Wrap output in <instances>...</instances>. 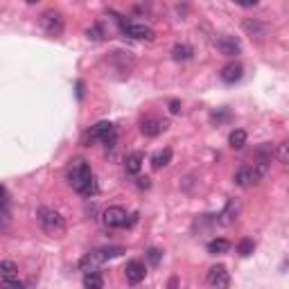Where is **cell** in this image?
I'll list each match as a JSON object with an SVG mask.
<instances>
[{
	"label": "cell",
	"mask_w": 289,
	"mask_h": 289,
	"mask_svg": "<svg viewBox=\"0 0 289 289\" xmlns=\"http://www.w3.org/2000/svg\"><path fill=\"white\" fill-rule=\"evenodd\" d=\"M66 176H68V183L72 185V190H77L79 195L84 197H93L97 192V181L93 176V170L86 161L82 158H75V161L68 165L66 170Z\"/></svg>",
	"instance_id": "obj_1"
},
{
	"label": "cell",
	"mask_w": 289,
	"mask_h": 289,
	"mask_svg": "<svg viewBox=\"0 0 289 289\" xmlns=\"http://www.w3.org/2000/svg\"><path fill=\"white\" fill-rule=\"evenodd\" d=\"M36 217H39L41 228H43L48 235H52V237H61V235L66 233V222H63V217L57 210H52V208H39Z\"/></svg>",
	"instance_id": "obj_2"
},
{
	"label": "cell",
	"mask_w": 289,
	"mask_h": 289,
	"mask_svg": "<svg viewBox=\"0 0 289 289\" xmlns=\"http://www.w3.org/2000/svg\"><path fill=\"white\" fill-rule=\"evenodd\" d=\"M41 25H43L48 36H59L63 32V14L57 9H48L41 14Z\"/></svg>",
	"instance_id": "obj_3"
},
{
	"label": "cell",
	"mask_w": 289,
	"mask_h": 289,
	"mask_svg": "<svg viewBox=\"0 0 289 289\" xmlns=\"http://www.w3.org/2000/svg\"><path fill=\"white\" fill-rule=\"evenodd\" d=\"M120 28H122V34L129 36V39H136V41H154L156 34L151 28L147 25H140V23H127L122 21L120 23Z\"/></svg>",
	"instance_id": "obj_4"
},
{
	"label": "cell",
	"mask_w": 289,
	"mask_h": 289,
	"mask_svg": "<svg viewBox=\"0 0 289 289\" xmlns=\"http://www.w3.org/2000/svg\"><path fill=\"white\" fill-rule=\"evenodd\" d=\"M102 222H104V226H109V228H124L129 224L127 210L120 208V206L106 208V210L102 212Z\"/></svg>",
	"instance_id": "obj_5"
},
{
	"label": "cell",
	"mask_w": 289,
	"mask_h": 289,
	"mask_svg": "<svg viewBox=\"0 0 289 289\" xmlns=\"http://www.w3.org/2000/svg\"><path fill=\"white\" fill-rule=\"evenodd\" d=\"M206 283L212 289H226L231 285V276H228V269L224 264H215V267L208 269L206 273Z\"/></svg>",
	"instance_id": "obj_6"
},
{
	"label": "cell",
	"mask_w": 289,
	"mask_h": 289,
	"mask_svg": "<svg viewBox=\"0 0 289 289\" xmlns=\"http://www.w3.org/2000/svg\"><path fill=\"white\" fill-rule=\"evenodd\" d=\"M104 262H106V256L102 251H90V253H86V256L79 260V269H82L84 273H93V271H97Z\"/></svg>",
	"instance_id": "obj_7"
},
{
	"label": "cell",
	"mask_w": 289,
	"mask_h": 289,
	"mask_svg": "<svg viewBox=\"0 0 289 289\" xmlns=\"http://www.w3.org/2000/svg\"><path fill=\"white\" fill-rule=\"evenodd\" d=\"M239 212H242V203H239V199H231L226 206H224V210L219 212V219H217V222L222 224V226H231V224L237 222Z\"/></svg>",
	"instance_id": "obj_8"
},
{
	"label": "cell",
	"mask_w": 289,
	"mask_h": 289,
	"mask_svg": "<svg viewBox=\"0 0 289 289\" xmlns=\"http://www.w3.org/2000/svg\"><path fill=\"white\" fill-rule=\"evenodd\" d=\"M167 129V122L165 120H161V117H144L143 122H140V131H143V136H147V138H156V136L161 134V131H165Z\"/></svg>",
	"instance_id": "obj_9"
},
{
	"label": "cell",
	"mask_w": 289,
	"mask_h": 289,
	"mask_svg": "<svg viewBox=\"0 0 289 289\" xmlns=\"http://www.w3.org/2000/svg\"><path fill=\"white\" fill-rule=\"evenodd\" d=\"M217 50L222 52V55L226 57H237L239 52H242V45H239V41L235 39V36H219L217 39Z\"/></svg>",
	"instance_id": "obj_10"
},
{
	"label": "cell",
	"mask_w": 289,
	"mask_h": 289,
	"mask_svg": "<svg viewBox=\"0 0 289 289\" xmlns=\"http://www.w3.org/2000/svg\"><path fill=\"white\" fill-rule=\"evenodd\" d=\"M124 273H127V283L136 287V285H140L144 280V276H147V269H144V264L140 260H131L127 264V271H124Z\"/></svg>",
	"instance_id": "obj_11"
},
{
	"label": "cell",
	"mask_w": 289,
	"mask_h": 289,
	"mask_svg": "<svg viewBox=\"0 0 289 289\" xmlns=\"http://www.w3.org/2000/svg\"><path fill=\"white\" fill-rule=\"evenodd\" d=\"M242 28H244V32L249 34L251 39L262 41L264 36H267V25L260 23L258 18H244V21H242Z\"/></svg>",
	"instance_id": "obj_12"
},
{
	"label": "cell",
	"mask_w": 289,
	"mask_h": 289,
	"mask_svg": "<svg viewBox=\"0 0 289 289\" xmlns=\"http://www.w3.org/2000/svg\"><path fill=\"white\" fill-rule=\"evenodd\" d=\"M242 72H244L242 63L231 61V63H226V66L222 68V79L226 84H235V82H239V79H242Z\"/></svg>",
	"instance_id": "obj_13"
},
{
	"label": "cell",
	"mask_w": 289,
	"mask_h": 289,
	"mask_svg": "<svg viewBox=\"0 0 289 289\" xmlns=\"http://www.w3.org/2000/svg\"><path fill=\"white\" fill-rule=\"evenodd\" d=\"M235 183L239 185V188H251L253 183H258L256 174H253V170H251V165H242L235 172Z\"/></svg>",
	"instance_id": "obj_14"
},
{
	"label": "cell",
	"mask_w": 289,
	"mask_h": 289,
	"mask_svg": "<svg viewBox=\"0 0 289 289\" xmlns=\"http://www.w3.org/2000/svg\"><path fill=\"white\" fill-rule=\"evenodd\" d=\"M143 163H144V154H143V151H134V154L127 156V163H124V167H127L129 174H138L140 170H143Z\"/></svg>",
	"instance_id": "obj_15"
},
{
	"label": "cell",
	"mask_w": 289,
	"mask_h": 289,
	"mask_svg": "<svg viewBox=\"0 0 289 289\" xmlns=\"http://www.w3.org/2000/svg\"><path fill=\"white\" fill-rule=\"evenodd\" d=\"M228 249H231V242L224 237H215L208 242V253L210 256H224V253H228Z\"/></svg>",
	"instance_id": "obj_16"
},
{
	"label": "cell",
	"mask_w": 289,
	"mask_h": 289,
	"mask_svg": "<svg viewBox=\"0 0 289 289\" xmlns=\"http://www.w3.org/2000/svg\"><path fill=\"white\" fill-rule=\"evenodd\" d=\"M172 57L176 61H188L195 57V50H192V45H185V43H178L172 48Z\"/></svg>",
	"instance_id": "obj_17"
},
{
	"label": "cell",
	"mask_w": 289,
	"mask_h": 289,
	"mask_svg": "<svg viewBox=\"0 0 289 289\" xmlns=\"http://www.w3.org/2000/svg\"><path fill=\"white\" fill-rule=\"evenodd\" d=\"M84 289H104V278L97 271L84 273Z\"/></svg>",
	"instance_id": "obj_18"
},
{
	"label": "cell",
	"mask_w": 289,
	"mask_h": 289,
	"mask_svg": "<svg viewBox=\"0 0 289 289\" xmlns=\"http://www.w3.org/2000/svg\"><path fill=\"white\" fill-rule=\"evenodd\" d=\"M228 144L233 147V149H242L246 144V131L244 129H233L231 136H228Z\"/></svg>",
	"instance_id": "obj_19"
},
{
	"label": "cell",
	"mask_w": 289,
	"mask_h": 289,
	"mask_svg": "<svg viewBox=\"0 0 289 289\" xmlns=\"http://www.w3.org/2000/svg\"><path fill=\"white\" fill-rule=\"evenodd\" d=\"M170 161H172V149H163L151 158V167L154 170H163L165 165H170Z\"/></svg>",
	"instance_id": "obj_20"
},
{
	"label": "cell",
	"mask_w": 289,
	"mask_h": 289,
	"mask_svg": "<svg viewBox=\"0 0 289 289\" xmlns=\"http://www.w3.org/2000/svg\"><path fill=\"white\" fill-rule=\"evenodd\" d=\"M16 273H18L16 262H11V260H2V262H0V280L16 278Z\"/></svg>",
	"instance_id": "obj_21"
},
{
	"label": "cell",
	"mask_w": 289,
	"mask_h": 289,
	"mask_svg": "<svg viewBox=\"0 0 289 289\" xmlns=\"http://www.w3.org/2000/svg\"><path fill=\"white\" fill-rule=\"evenodd\" d=\"M253 251H256V242H253V239H251V237L239 239V244H237V253H239V256H242V258H249Z\"/></svg>",
	"instance_id": "obj_22"
},
{
	"label": "cell",
	"mask_w": 289,
	"mask_h": 289,
	"mask_svg": "<svg viewBox=\"0 0 289 289\" xmlns=\"http://www.w3.org/2000/svg\"><path fill=\"white\" fill-rule=\"evenodd\" d=\"M276 156H278V161L283 163V165H287L289 163V143H280L278 149H276Z\"/></svg>",
	"instance_id": "obj_23"
},
{
	"label": "cell",
	"mask_w": 289,
	"mask_h": 289,
	"mask_svg": "<svg viewBox=\"0 0 289 289\" xmlns=\"http://www.w3.org/2000/svg\"><path fill=\"white\" fill-rule=\"evenodd\" d=\"M147 260H149L154 267H158V264H161V260H163V251L156 249V246H151V249L147 251Z\"/></svg>",
	"instance_id": "obj_24"
},
{
	"label": "cell",
	"mask_w": 289,
	"mask_h": 289,
	"mask_svg": "<svg viewBox=\"0 0 289 289\" xmlns=\"http://www.w3.org/2000/svg\"><path fill=\"white\" fill-rule=\"evenodd\" d=\"M0 289H25V285L16 278H7V280H0Z\"/></svg>",
	"instance_id": "obj_25"
},
{
	"label": "cell",
	"mask_w": 289,
	"mask_h": 289,
	"mask_svg": "<svg viewBox=\"0 0 289 289\" xmlns=\"http://www.w3.org/2000/svg\"><path fill=\"white\" fill-rule=\"evenodd\" d=\"M86 36H88V39H93V41H100L102 39V29L97 28V25H93V28L86 29Z\"/></svg>",
	"instance_id": "obj_26"
},
{
	"label": "cell",
	"mask_w": 289,
	"mask_h": 289,
	"mask_svg": "<svg viewBox=\"0 0 289 289\" xmlns=\"http://www.w3.org/2000/svg\"><path fill=\"white\" fill-rule=\"evenodd\" d=\"M170 113H181V102H176V100L170 102Z\"/></svg>",
	"instance_id": "obj_27"
},
{
	"label": "cell",
	"mask_w": 289,
	"mask_h": 289,
	"mask_svg": "<svg viewBox=\"0 0 289 289\" xmlns=\"http://www.w3.org/2000/svg\"><path fill=\"white\" fill-rule=\"evenodd\" d=\"M7 203V192H5V188L0 185V206H5Z\"/></svg>",
	"instance_id": "obj_28"
},
{
	"label": "cell",
	"mask_w": 289,
	"mask_h": 289,
	"mask_svg": "<svg viewBox=\"0 0 289 289\" xmlns=\"http://www.w3.org/2000/svg\"><path fill=\"white\" fill-rule=\"evenodd\" d=\"M138 188H149V178H138Z\"/></svg>",
	"instance_id": "obj_29"
},
{
	"label": "cell",
	"mask_w": 289,
	"mask_h": 289,
	"mask_svg": "<svg viewBox=\"0 0 289 289\" xmlns=\"http://www.w3.org/2000/svg\"><path fill=\"white\" fill-rule=\"evenodd\" d=\"M178 287V278H172L170 280V289H176Z\"/></svg>",
	"instance_id": "obj_30"
}]
</instances>
